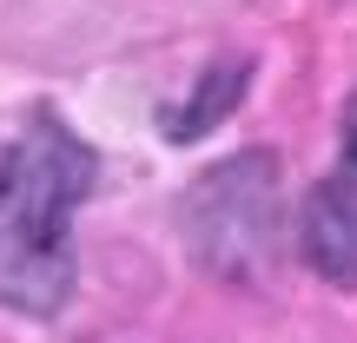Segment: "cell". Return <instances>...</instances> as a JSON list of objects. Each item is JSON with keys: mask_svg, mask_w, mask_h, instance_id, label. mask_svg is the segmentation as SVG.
Here are the masks:
<instances>
[{"mask_svg": "<svg viewBox=\"0 0 357 343\" xmlns=\"http://www.w3.org/2000/svg\"><path fill=\"white\" fill-rule=\"evenodd\" d=\"M278 191L284 185L271 152H238L205 172L185 198V238L199 251V264L218 278H252L278 244V218H284Z\"/></svg>", "mask_w": 357, "mask_h": 343, "instance_id": "2", "label": "cell"}, {"mask_svg": "<svg viewBox=\"0 0 357 343\" xmlns=\"http://www.w3.org/2000/svg\"><path fill=\"white\" fill-rule=\"evenodd\" d=\"M245 79H252V60H245V53H218V60H212V66H205V73L185 86V99L159 113V132H166L172 145L205 139L212 126H225V113H238Z\"/></svg>", "mask_w": 357, "mask_h": 343, "instance_id": "4", "label": "cell"}, {"mask_svg": "<svg viewBox=\"0 0 357 343\" xmlns=\"http://www.w3.org/2000/svg\"><path fill=\"white\" fill-rule=\"evenodd\" d=\"M298 257L331 291H357V93L337 113V159L298 212Z\"/></svg>", "mask_w": 357, "mask_h": 343, "instance_id": "3", "label": "cell"}, {"mask_svg": "<svg viewBox=\"0 0 357 343\" xmlns=\"http://www.w3.org/2000/svg\"><path fill=\"white\" fill-rule=\"evenodd\" d=\"M93 178H100L93 145L47 106L0 132V304L7 310L53 317L73 297V218Z\"/></svg>", "mask_w": 357, "mask_h": 343, "instance_id": "1", "label": "cell"}]
</instances>
